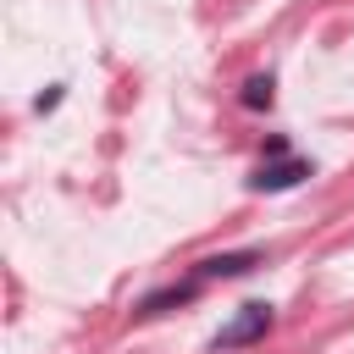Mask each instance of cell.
Returning <instances> with one entry per match:
<instances>
[{
    "mask_svg": "<svg viewBox=\"0 0 354 354\" xmlns=\"http://www.w3.org/2000/svg\"><path fill=\"white\" fill-rule=\"evenodd\" d=\"M271 321H277L271 304H238V315H232L210 343H216V348H249V343H260V337L271 332Z\"/></svg>",
    "mask_w": 354,
    "mask_h": 354,
    "instance_id": "cell-1",
    "label": "cell"
},
{
    "mask_svg": "<svg viewBox=\"0 0 354 354\" xmlns=\"http://www.w3.org/2000/svg\"><path fill=\"white\" fill-rule=\"evenodd\" d=\"M304 177H315V166L299 160V155H282V160H266V166L249 177V188H254V194H288V188H299Z\"/></svg>",
    "mask_w": 354,
    "mask_h": 354,
    "instance_id": "cell-2",
    "label": "cell"
},
{
    "mask_svg": "<svg viewBox=\"0 0 354 354\" xmlns=\"http://www.w3.org/2000/svg\"><path fill=\"white\" fill-rule=\"evenodd\" d=\"M260 266V249H227V254H205L199 266H194V277L199 282H221V277H243V271H254Z\"/></svg>",
    "mask_w": 354,
    "mask_h": 354,
    "instance_id": "cell-3",
    "label": "cell"
},
{
    "mask_svg": "<svg viewBox=\"0 0 354 354\" xmlns=\"http://www.w3.org/2000/svg\"><path fill=\"white\" fill-rule=\"evenodd\" d=\"M194 293H199V277H188V282H171V288H155L149 299H138V315H166V310L188 304Z\"/></svg>",
    "mask_w": 354,
    "mask_h": 354,
    "instance_id": "cell-4",
    "label": "cell"
},
{
    "mask_svg": "<svg viewBox=\"0 0 354 354\" xmlns=\"http://www.w3.org/2000/svg\"><path fill=\"white\" fill-rule=\"evenodd\" d=\"M271 100H277V77H271V72H254V77L238 88V105H243V111H271Z\"/></svg>",
    "mask_w": 354,
    "mask_h": 354,
    "instance_id": "cell-5",
    "label": "cell"
},
{
    "mask_svg": "<svg viewBox=\"0 0 354 354\" xmlns=\"http://www.w3.org/2000/svg\"><path fill=\"white\" fill-rule=\"evenodd\" d=\"M282 155H288V138L271 133V138H266V160H282Z\"/></svg>",
    "mask_w": 354,
    "mask_h": 354,
    "instance_id": "cell-6",
    "label": "cell"
},
{
    "mask_svg": "<svg viewBox=\"0 0 354 354\" xmlns=\"http://www.w3.org/2000/svg\"><path fill=\"white\" fill-rule=\"evenodd\" d=\"M55 105H61V88H44V94L33 100V111H55Z\"/></svg>",
    "mask_w": 354,
    "mask_h": 354,
    "instance_id": "cell-7",
    "label": "cell"
}]
</instances>
